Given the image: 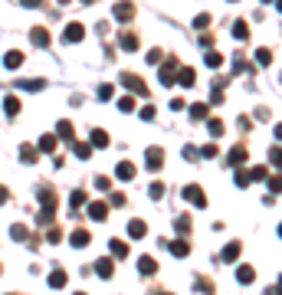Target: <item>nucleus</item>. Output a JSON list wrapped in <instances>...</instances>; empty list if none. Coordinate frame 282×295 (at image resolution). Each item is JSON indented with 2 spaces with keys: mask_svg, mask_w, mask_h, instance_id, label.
<instances>
[{
  "mask_svg": "<svg viewBox=\"0 0 282 295\" xmlns=\"http://www.w3.org/2000/svg\"><path fill=\"white\" fill-rule=\"evenodd\" d=\"M63 40L66 43H82V40H86V26H82V23H69L63 30Z\"/></svg>",
  "mask_w": 282,
  "mask_h": 295,
  "instance_id": "6",
  "label": "nucleus"
},
{
  "mask_svg": "<svg viewBox=\"0 0 282 295\" xmlns=\"http://www.w3.org/2000/svg\"><path fill=\"white\" fill-rule=\"evenodd\" d=\"M253 279H256V272H253V266H239V269H236V282L250 285Z\"/></svg>",
  "mask_w": 282,
  "mask_h": 295,
  "instance_id": "23",
  "label": "nucleus"
},
{
  "mask_svg": "<svg viewBox=\"0 0 282 295\" xmlns=\"http://www.w3.org/2000/svg\"><path fill=\"white\" fill-rule=\"evenodd\" d=\"M190 118H194V121L207 118V105H204V102H197V105H190Z\"/></svg>",
  "mask_w": 282,
  "mask_h": 295,
  "instance_id": "35",
  "label": "nucleus"
},
{
  "mask_svg": "<svg viewBox=\"0 0 282 295\" xmlns=\"http://www.w3.org/2000/svg\"><path fill=\"white\" fill-rule=\"evenodd\" d=\"M72 154H76V158H82V161H89V158H92V144L76 141V144H72Z\"/></svg>",
  "mask_w": 282,
  "mask_h": 295,
  "instance_id": "25",
  "label": "nucleus"
},
{
  "mask_svg": "<svg viewBox=\"0 0 282 295\" xmlns=\"http://www.w3.org/2000/svg\"><path fill=\"white\" fill-rule=\"evenodd\" d=\"M207 128H210V135H213V138H220V135H223V121H220V118H210V121H207Z\"/></svg>",
  "mask_w": 282,
  "mask_h": 295,
  "instance_id": "38",
  "label": "nucleus"
},
{
  "mask_svg": "<svg viewBox=\"0 0 282 295\" xmlns=\"http://www.w3.org/2000/svg\"><path fill=\"white\" fill-rule=\"evenodd\" d=\"M256 63H259V66H269L272 63V49H266V46H262V49H256Z\"/></svg>",
  "mask_w": 282,
  "mask_h": 295,
  "instance_id": "36",
  "label": "nucleus"
},
{
  "mask_svg": "<svg viewBox=\"0 0 282 295\" xmlns=\"http://www.w3.org/2000/svg\"><path fill=\"white\" fill-rule=\"evenodd\" d=\"M200 158H217V144H207V148H200Z\"/></svg>",
  "mask_w": 282,
  "mask_h": 295,
  "instance_id": "43",
  "label": "nucleus"
},
{
  "mask_svg": "<svg viewBox=\"0 0 282 295\" xmlns=\"http://www.w3.org/2000/svg\"><path fill=\"white\" fill-rule=\"evenodd\" d=\"M184 158H187V161H194V158H197V148H194V144H184Z\"/></svg>",
  "mask_w": 282,
  "mask_h": 295,
  "instance_id": "51",
  "label": "nucleus"
},
{
  "mask_svg": "<svg viewBox=\"0 0 282 295\" xmlns=\"http://www.w3.org/2000/svg\"><path fill=\"white\" fill-rule=\"evenodd\" d=\"M174 86L194 89V86H197V72L190 69V66H177V69H174Z\"/></svg>",
  "mask_w": 282,
  "mask_h": 295,
  "instance_id": "1",
  "label": "nucleus"
},
{
  "mask_svg": "<svg viewBox=\"0 0 282 295\" xmlns=\"http://www.w3.org/2000/svg\"><path fill=\"white\" fill-rule=\"evenodd\" d=\"M233 40H239V43H246L250 40V26L243 20H236V26H233Z\"/></svg>",
  "mask_w": 282,
  "mask_h": 295,
  "instance_id": "27",
  "label": "nucleus"
},
{
  "mask_svg": "<svg viewBox=\"0 0 282 295\" xmlns=\"http://www.w3.org/2000/svg\"><path fill=\"white\" fill-rule=\"evenodd\" d=\"M174 227H177V233L184 236V233H190V217H177L174 220Z\"/></svg>",
  "mask_w": 282,
  "mask_h": 295,
  "instance_id": "39",
  "label": "nucleus"
},
{
  "mask_svg": "<svg viewBox=\"0 0 282 295\" xmlns=\"http://www.w3.org/2000/svg\"><path fill=\"white\" fill-rule=\"evenodd\" d=\"M17 112H20V102L13 95H7L3 98V115H7V118H17Z\"/></svg>",
  "mask_w": 282,
  "mask_h": 295,
  "instance_id": "19",
  "label": "nucleus"
},
{
  "mask_svg": "<svg viewBox=\"0 0 282 295\" xmlns=\"http://www.w3.org/2000/svg\"><path fill=\"white\" fill-rule=\"evenodd\" d=\"M30 43L40 46V49H46V46H49V30H43V26H33V30H30Z\"/></svg>",
  "mask_w": 282,
  "mask_h": 295,
  "instance_id": "7",
  "label": "nucleus"
},
{
  "mask_svg": "<svg viewBox=\"0 0 282 295\" xmlns=\"http://www.w3.org/2000/svg\"><path fill=\"white\" fill-rule=\"evenodd\" d=\"M167 250H171V256H177V259H184L187 252H190V240H174V243H167Z\"/></svg>",
  "mask_w": 282,
  "mask_h": 295,
  "instance_id": "8",
  "label": "nucleus"
},
{
  "mask_svg": "<svg viewBox=\"0 0 282 295\" xmlns=\"http://www.w3.org/2000/svg\"><path fill=\"white\" fill-rule=\"evenodd\" d=\"M138 272L141 275H154V272H158V262H154L151 256H141V259H138Z\"/></svg>",
  "mask_w": 282,
  "mask_h": 295,
  "instance_id": "12",
  "label": "nucleus"
},
{
  "mask_svg": "<svg viewBox=\"0 0 282 295\" xmlns=\"http://www.w3.org/2000/svg\"><path fill=\"white\" fill-rule=\"evenodd\" d=\"M43 86H46L43 79H20V82H17V89H23V92H40Z\"/></svg>",
  "mask_w": 282,
  "mask_h": 295,
  "instance_id": "16",
  "label": "nucleus"
},
{
  "mask_svg": "<svg viewBox=\"0 0 282 295\" xmlns=\"http://www.w3.org/2000/svg\"><path fill=\"white\" fill-rule=\"evenodd\" d=\"M112 17H115L118 23H128L131 17H135V3H128V0H121V3H115V7H112Z\"/></svg>",
  "mask_w": 282,
  "mask_h": 295,
  "instance_id": "4",
  "label": "nucleus"
},
{
  "mask_svg": "<svg viewBox=\"0 0 282 295\" xmlns=\"http://www.w3.org/2000/svg\"><path fill=\"white\" fill-rule=\"evenodd\" d=\"M66 282H69V275H66L63 269H53V272H49V289H63Z\"/></svg>",
  "mask_w": 282,
  "mask_h": 295,
  "instance_id": "18",
  "label": "nucleus"
},
{
  "mask_svg": "<svg viewBox=\"0 0 282 295\" xmlns=\"http://www.w3.org/2000/svg\"><path fill=\"white\" fill-rule=\"evenodd\" d=\"M36 200L43 204V210H56V194L49 187H40V190H36Z\"/></svg>",
  "mask_w": 282,
  "mask_h": 295,
  "instance_id": "9",
  "label": "nucleus"
},
{
  "mask_svg": "<svg viewBox=\"0 0 282 295\" xmlns=\"http://www.w3.org/2000/svg\"><path fill=\"white\" fill-rule=\"evenodd\" d=\"M92 148H109V135H105L102 128L92 131Z\"/></svg>",
  "mask_w": 282,
  "mask_h": 295,
  "instance_id": "31",
  "label": "nucleus"
},
{
  "mask_svg": "<svg viewBox=\"0 0 282 295\" xmlns=\"http://www.w3.org/2000/svg\"><path fill=\"white\" fill-rule=\"evenodd\" d=\"M144 59H148V63H154V66H158V63H161V59H164V53H161V49H151V53L144 56Z\"/></svg>",
  "mask_w": 282,
  "mask_h": 295,
  "instance_id": "45",
  "label": "nucleus"
},
{
  "mask_svg": "<svg viewBox=\"0 0 282 295\" xmlns=\"http://www.w3.org/2000/svg\"><path fill=\"white\" fill-rule=\"evenodd\" d=\"M262 3H276V0H262Z\"/></svg>",
  "mask_w": 282,
  "mask_h": 295,
  "instance_id": "57",
  "label": "nucleus"
},
{
  "mask_svg": "<svg viewBox=\"0 0 282 295\" xmlns=\"http://www.w3.org/2000/svg\"><path fill=\"white\" fill-rule=\"evenodd\" d=\"M95 187H98V190H109V177H95Z\"/></svg>",
  "mask_w": 282,
  "mask_h": 295,
  "instance_id": "53",
  "label": "nucleus"
},
{
  "mask_svg": "<svg viewBox=\"0 0 282 295\" xmlns=\"http://www.w3.org/2000/svg\"><path fill=\"white\" fill-rule=\"evenodd\" d=\"M121 49L135 53V49H138V36H135V33H121Z\"/></svg>",
  "mask_w": 282,
  "mask_h": 295,
  "instance_id": "29",
  "label": "nucleus"
},
{
  "mask_svg": "<svg viewBox=\"0 0 282 295\" xmlns=\"http://www.w3.org/2000/svg\"><path fill=\"white\" fill-rule=\"evenodd\" d=\"M164 158H167V154H164V148H158V144H154V148H148V151H144V164H148V171H161V167H164Z\"/></svg>",
  "mask_w": 282,
  "mask_h": 295,
  "instance_id": "2",
  "label": "nucleus"
},
{
  "mask_svg": "<svg viewBox=\"0 0 282 295\" xmlns=\"http://www.w3.org/2000/svg\"><path fill=\"white\" fill-rule=\"evenodd\" d=\"M194 26H197V30H204V26H210V13H200V17L194 20Z\"/></svg>",
  "mask_w": 282,
  "mask_h": 295,
  "instance_id": "44",
  "label": "nucleus"
},
{
  "mask_svg": "<svg viewBox=\"0 0 282 295\" xmlns=\"http://www.w3.org/2000/svg\"><path fill=\"white\" fill-rule=\"evenodd\" d=\"M243 161H246V148H243V144H236V148L230 151L227 164H230V167H239V164H243Z\"/></svg>",
  "mask_w": 282,
  "mask_h": 295,
  "instance_id": "14",
  "label": "nucleus"
},
{
  "mask_svg": "<svg viewBox=\"0 0 282 295\" xmlns=\"http://www.w3.org/2000/svg\"><path fill=\"white\" fill-rule=\"evenodd\" d=\"M148 197H151V200H161V197H164V184H161V181H154V184L148 187Z\"/></svg>",
  "mask_w": 282,
  "mask_h": 295,
  "instance_id": "37",
  "label": "nucleus"
},
{
  "mask_svg": "<svg viewBox=\"0 0 282 295\" xmlns=\"http://www.w3.org/2000/svg\"><path fill=\"white\" fill-rule=\"evenodd\" d=\"M72 246H76V250H82V246H89V243H92V233H89V229H76V233H72Z\"/></svg>",
  "mask_w": 282,
  "mask_h": 295,
  "instance_id": "13",
  "label": "nucleus"
},
{
  "mask_svg": "<svg viewBox=\"0 0 282 295\" xmlns=\"http://www.w3.org/2000/svg\"><path fill=\"white\" fill-rule=\"evenodd\" d=\"M89 3H95V0H82V7H89Z\"/></svg>",
  "mask_w": 282,
  "mask_h": 295,
  "instance_id": "55",
  "label": "nucleus"
},
{
  "mask_svg": "<svg viewBox=\"0 0 282 295\" xmlns=\"http://www.w3.org/2000/svg\"><path fill=\"white\" fill-rule=\"evenodd\" d=\"M184 200H187V204H194L197 210H204V207H207V194H204V190H200L197 184H187V187H184Z\"/></svg>",
  "mask_w": 282,
  "mask_h": 295,
  "instance_id": "3",
  "label": "nucleus"
},
{
  "mask_svg": "<svg viewBox=\"0 0 282 295\" xmlns=\"http://www.w3.org/2000/svg\"><path fill=\"white\" fill-rule=\"evenodd\" d=\"M20 63H23V53H20V49H10V53L3 56V66H7V69H17Z\"/></svg>",
  "mask_w": 282,
  "mask_h": 295,
  "instance_id": "24",
  "label": "nucleus"
},
{
  "mask_svg": "<svg viewBox=\"0 0 282 295\" xmlns=\"http://www.w3.org/2000/svg\"><path fill=\"white\" fill-rule=\"evenodd\" d=\"M20 161L23 164H36V161H40V148H33V144H20Z\"/></svg>",
  "mask_w": 282,
  "mask_h": 295,
  "instance_id": "10",
  "label": "nucleus"
},
{
  "mask_svg": "<svg viewBox=\"0 0 282 295\" xmlns=\"http://www.w3.org/2000/svg\"><path fill=\"white\" fill-rule=\"evenodd\" d=\"M121 82H125L131 92H138V95H148V86H144V79L135 76V72H121Z\"/></svg>",
  "mask_w": 282,
  "mask_h": 295,
  "instance_id": "5",
  "label": "nucleus"
},
{
  "mask_svg": "<svg viewBox=\"0 0 282 295\" xmlns=\"http://www.w3.org/2000/svg\"><path fill=\"white\" fill-rule=\"evenodd\" d=\"M115 177H118V181H131V177H135V164H131V161H121L118 167H115Z\"/></svg>",
  "mask_w": 282,
  "mask_h": 295,
  "instance_id": "15",
  "label": "nucleus"
},
{
  "mask_svg": "<svg viewBox=\"0 0 282 295\" xmlns=\"http://www.w3.org/2000/svg\"><path fill=\"white\" fill-rule=\"evenodd\" d=\"M56 3H69V0H56Z\"/></svg>",
  "mask_w": 282,
  "mask_h": 295,
  "instance_id": "56",
  "label": "nucleus"
},
{
  "mask_svg": "<svg viewBox=\"0 0 282 295\" xmlns=\"http://www.w3.org/2000/svg\"><path fill=\"white\" fill-rule=\"evenodd\" d=\"M236 125H239V131H250V128H253V121L246 118V115H239V121H236Z\"/></svg>",
  "mask_w": 282,
  "mask_h": 295,
  "instance_id": "50",
  "label": "nucleus"
},
{
  "mask_svg": "<svg viewBox=\"0 0 282 295\" xmlns=\"http://www.w3.org/2000/svg\"><path fill=\"white\" fill-rule=\"evenodd\" d=\"M112 95H115V86H109V82H105V86H98V98H102V102H109Z\"/></svg>",
  "mask_w": 282,
  "mask_h": 295,
  "instance_id": "42",
  "label": "nucleus"
},
{
  "mask_svg": "<svg viewBox=\"0 0 282 295\" xmlns=\"http://www.w3.org/2000/svg\"><path fill=\"white\" fill-rule=\"evenodd\" d=\"M144 233H148V223H144V220H128V236L131 240H141Z\"/></svg>",
  "mask_w": 282,
  "mask_h": 295,
  "instance_id": "11",
  "label": "nucleus"
},
{
  "mask_svg": "<svg viewBox=\"0 0 282 295\" xmlns=\"http://www.w3.org/2000/svg\"><path fill=\"white\" fill-rule=\"evenodd\" d=\"M10 236H13V240H20V243H26V240H30V229L23 227V223H13V227H10Z\"/></svg>",
  "mask_w": 282,
  "mask_h": 295,
  "instance_id": "28",
  "label": "nucleus"
},
{
  "mask_svg": "<svg viewBox=\"0 0 282 295\" xmlns=\"http://www.w3.org/2000/svg\"><path fill=\"white\" fill-rule=\"evenodd\" d=\"M266 177V167H253L250 171V181H262Z\"/></svg>",
  "mask_w": 282,
  "mask_h": 295,
  "instance_id": "48",
  "label": "nucleus"
},
{
  "mask_svg": "<svg viewBox=\"0 0 282 295\" xmlns=\"http://www.w3.org/2000/svg\"><path fill=\"white\" fill-rule=\"evenodd\" d=\"M154 115H158L154 105H144V109H141V118H144V121H154Z\"/></svg>",
  "mask_w": 282,
  "mask_h": 295,
  "instance_id": "46",
  "label": "nucleus"
},
{
  "mask_svg": "<svg viewBox=\"0 0 282 295\" xmlns=\"http://www.w3.org/2000/svg\"><path fill=\"white\" fill-rule=\"evenodd\" d=\"M23 7H30V10H40V7H43V0H20Z\"/></svg>",
  "mask_w": 282,
  "mask_h": 295,
  "instance_id": "52",
  "label": "nucleus"
},
{
  "mask_svg": "<svg viewBox=\"0 0 282 295\" xmlns=\"http://www.w3.org/2000/svg\"><path fill=\"white\" fill-rule=\"evenodd\" d=\"M158 79H161V86H174V69H171V66H161Z\"/></svg>",
  "mask_w": 282,
  "mask_h": 295,
  "instance_id": "34",
  "label": "nucleus"
},
{
  "mask_svg": "<svg viewBox=\"0 0 282 295\" xmlns=\"http://www.w3.org/2000/svg\"><path fill=\"white\" fill-rule=\"evenodd\" d=\"M89 217L102 223V220L109 217V204H92V207H89Z\"/></svg>",
  "mask_w": 282,
  "mask_h": 295,
  "instance_id": "20",
  "label": "nucleus"
},
{
  "mask_svg": "<svg viewBox=\"0 0 282 295\" xmlns=\"http://www.w3.org/2000/svg\"><path fill=\"white\" fill-rule=\"evenodd\" d=\"M40 151H43V154H53L56 151V135H43V138H40Z\"/></svg>",
  "mask_w": 282,
  "mask_h": 295,
  "instance_id": "30",
  "label": "nucleus"
},
{
  "mask_svg": "<svg viewBox=\"0 0 282 295\" xmlns=\"http://www.w3.org/2000/svg\"><path fill=\"white\" fill-rule=\"evenodd\" d=\"M236 256H239V243H236V240H233V243H227V250L220 252V259H223V262H233Z\"/></svg>",
  "mask_w": 282,
  "mask_h": 295,
  "instance_id": "26",
  "label": "nucleus"
},
{
  "mask_svg": "<svg viewBox=\"0 0 282 295\" xmlns=\"http://www.w3.org/2000/svg\"><path fill=\"white\" fill-rule=\"evenodd\" d=\"M253 66L246 63V59H243V56H236V59H233V72H250Z\"/></svg>",
  "mask_w": 282,
  "mask_h": 295,
  "instance_id": "41",
  "label": "nucleus"
},
{
  "mask_svg": "<svg viewBox=\"0 0 282 295\" xmlns=\"http://www.w3.org/2000/svg\"><path fill=\"white\" fill-rule=\"evenodd\" d=\"M230 3H236V0H230Z\"/></svg>",
  "mask_w": 282,
  "mask_h": 295,
  "instance_id": "58",
  "label": "nucleus"
},
{
  "mask_svg": "<svg viewBox=\"0 0 282 295\" xmlns=\"http://www.w3.org/2000/svg\"><path fill=\"white\" fill-rule=\"evenodd\" d=\"M59 240H63V233H59V229H49V236H46V243H53V246H56Z\"/></svg>",
  "mask_w": 282,
  "mask_h": 295,
  "instance_id": "49",
  "label": "nucleus"
},
{
  "mask_svg": "<svg viewBox=\"0 0 282 295\" xmlns=\"http://www.w3.org/2000/svg\"><path fill=\"white\" fill-rule=\"evenodd\" d=\"M204 63L210 66V69H220V66H223V53H217V49H207Z\"/></svg>",
  "mask_w": 282,
  "mask_h": 295,
  "instance_id": "21",
  "label": "nucleus"
},
{
  "mask_svg": "<svg viewBox=\"0 0 282 295\" xmlns=\"http://www.w3.org/2000/svg\"><path fill=\"white\" fill-rule=\"evenodd\" d=\"M7 200H10V190H7V187L0 184V204H7Z\"/></svg>",
  "mask_w": 282,
  "mask_h": 295,
  "instance_id": "54",
  "label": "nucleus"
},
{
  "mask_svg": "<svg viewBox=\"0 0 282 295\" xmlns=\"http://www.w3.org/2000/svg\"><path fill=\"white\" fill-rule=\"evenodd\" d=\"M109 252L115 256V259H125V256H128V246H125L121 240H109Z\"/></svg>",
  "mask_w": 282,
  "mask_h": 295,
  "instance_id": "17",
  "label": "nucleus"
},
{
  "mask_svg": "<svg viewBox=\"0 0 282 295\" xmlns=\"http://www.w3.org/2000/svg\"><path fill=\"white\" fill-rule=\"evenodd\" d=\"M118 112H125V115H128V112H135V98H131V95L118 98Z\"/></svg>",
  "mask_w": 282,
  "mask_h": 295,
  "instance_id": "40",
  "label": "nucleus"
},
{
  "mask_svg": "<svg viewBox=\"0 0 282 295\" xmlns=\"http://www.w3.org/2000/svg\"><path fill=\"white\" fill-rule=\"evenodd\" d=\"M82 204H86V190H72V194H69V207H72V213H76Z\"/></svg>",
  "mask_w": 282,
  "mask_h": 295,
  "instance_id": "32",
  "label": "nucleus"
},
{
  "mask_svg": "<svg viewBox=\"0 0 282 295\" xmlns=\"http://www.w3.org/2000/svg\"><path fill=\"white\" fill-rule=\"evenodd\" d=\"M95 272L102 275V279H112V272H115V266H112V259H98V262H95Z\"/></svg>",
  "mask_w": 282,
  "mask_h": 295,
  "instance_id": "22",
  "label": "nucleus"
},
{
  "mask_svg": "<svg viewBox=\"0 0 282 295\" xmlns=\"http://www.w3.org/2000/svg\"><path fill=\"white\" fill-rule=\"evenodd\" d=\"M236 187H250V174L246 171H236Z\"/></svg>",
  "mask_w": 282,
  "mask_h": 295,
  "instance_id": "47",
  "label": "nucleus"
},
{
  "mask_svg": "<svg viewBox=\"0 0 282 295\" xmlns=\"http://www.w3.org/2000/svg\"><path fill=\"white\" fill-rule=\"evenodd\" d=\"M56 131H59V138H66V141H72V138H76V135H72V121H59V128H56Z\"/></svg>",
  "mask_w": 282,
  "mask_h": 295,
  "instance_id": "33",
  "label": "nucleus"
}]
</instances>
